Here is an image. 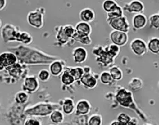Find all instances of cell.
I'll return each instance as SVG.
<instances>
[{
    "instance_id": "obj_1",
    "label": "cell",
    "mask_w": 159,
    "mask_h": 125,
    "mask_svg": "<svg viewBox=\"0 0 159 125\" xmlns=\"http://www.w3.org/2000/svg\"><path fill=\"white\" fill-rule=\"evenodd\" d=\"M94 55L96 56V60L103 67H108L114 63V58L119 56L120 47L110 44L106 47L97 46L93 50Z\"/></svg>"
},
{
    "instance_id": "obj_2",
    "label": "cell",
    "mask_w": 159,
    "mask_h": 125,
    "mask_svg": "<svg viewBox=\"0 0 159 125\" xmlns=\"http://www.w3.org/2000/svg\"><path fill=\"white\" fill-rule=\"evenodd\" d=\"M106 21L110 26L114 29V30L125 33H128L129 31L130 25L128 20L125 16L113 19H106Z\"/></svg>"
},
{
    "instance_id": "obj_3",
    "label": "cell",
    "mask_w": 159,
    "mask_h": 125,
    "mask_svg": "<svg viewBox=\"0 0 159 125\" xmlns=\"http://www.w3.org/2000/svg\"><path fill=\"white\" fill-rule=\"evenodd\" d=\"M54 111L52 106L50 104L41 103L34 106L26 111V114L28 115H35V116H46Z\"/></svg>"
},
{
    "instance_id": "obj_4",
    "label": "cell",
    "mask_w": 159,
    "mask_h": 125,
    "mask_svg": "<svg viewBox=\"0 0 159 125\" xmlns=\"http://www.w3.org/2000/svg\"><path fill=\"white\" fill-rule=\"evenodd\" d=\"M27 20L31 26L37 29L41 28L43 25V12L39 11V9L31 11L28 14Z\"/></svg>"
},
{
    "instance_id": "obj_5",
    "label": "cell",
    "mask_w": 159,
    "mask_h": 125,
    "mask_svg": "<svg viewBox=\"0 0 159 125\" xmlns=\"http://www.w3.org/2000/svg\"><path fill=\"white\" fill-rule=\"evenodd\" d=\"M130 48L132 52L138 56H142L148 52L147 43L141 38H136L130 43Z\"/></svg>"
},
{
    "instance_id": "obj_6",
    "label": "cell",
    "mask_w": 159,
    "mask_h": 125,
    "mask_svg": "<svg viewBox=\"0 0 159 125\" xmlns=\"http://www.w3.org/2000/svg\"><path fill=\"white\" fill-rule=\"evenodd\" d=\"M20 33V32L18 31L14 25L8 24L5 25L3 28L2 34L5 42H8V41H17Z\"/></svg>"
},
{
    "instance_id": "obj_7",
    "label": "cell",
    "mask_w": 159,
    "mask_h": 125,
    "mask_svg": "<svg viewBox=\"0 0 159 125\" xmlns=\"http://www.w3.org/2000/svg\"><path fill=\"white\" fill-rule=\"evenodd\" d=\"M116 100L119 103L125 107H130L133 105V98L131 92L125 89H120L116 96Z\"/></svg>"
},
{
    "instance_id": "obj_8",
    "label": "cell",
    "mask_w": 159,
    "mask_h": 125,
    "mask_svg": "<svg viewBox=\"0 0 159 125\" xmlns=\"http://www.w3.org/2000/svg\"><path fill=\"white\" fill-rule=\"evenodd\" d=\"M110 38L112 44L119 47H123L128 43L129 36L128 33L113 30L110 34Z\"/></svg>"
},
{
    "instance_id": "obj_9",
    "label": "cell",
    "mask_w": 159,
    "mask_h": 125,
    "mask_svg": "<svg viewBox=\"0 0 159 125\" xmlns=\"http://www.w3.org/2000/svg\"><path fill=\"white\" fill-rule=\"evenodd\" d=\"M145 6L141 1L137 0H134V1L129 2L128 4H125L123 10L128 12L129 13H134V14H141V12L144 11Z\"/></svg>"
},
{
    "instance_id": "obj_10",
    "label": "cell",
    "mask_w": 159,
    "mask_h": 125,
    "mask_svg": "<svg viewBox=\"0 0 159 125\" xmlns=\"http://www.w3.org/2000/svg\"><path fill=\"white\" fill-rule=\"evenodd\" d=\"M88 58L87 50L83 47H77L72 51L73 61L77 64H81L85 62Z\"/></svg>"
},
{
    "instance_id": "obj_11",
    "label": "cell",
    "mask_w": 159,
    "mask_h": 125,
    "mask_svg": "<svg viewBox=\"0 0 159 125\" xmlns=\"http://www.w3.org/2000/svg\"><path fill=\"white\" fill-rule=\"evenodd\" d=\"M17 62V58L12 52H4L0 54V63L4 67H10Z\"/></svg>"
},
{
    "instance_id": "obj_12",
    "label": "cell",
    "mask_w": 159,
    "mask_h": 125,
    "mask_svg": "<svg viewBox=\"0 0 159 125\" xmlns=\"http://www.w3.org/2000/svg\"><path fill=\"white\" fill-rule=\"evenodd\" d=\"M22 87H23L24 91L28 92H34L37 90L38 87H39V82L35 77L28 76L25 78Z\"/></svg>"
},
{
    "instance_id": "obj_13",
    "label": "cell",
    "mask_w": 159,
    "mask_h": 125,
    "mask_svg": "<svg viewBox=\"0 0 159 125\" xmlns=\"http://www.w3.org/2000/svg\"><path fill=\"white\" fill-rule=\"evenodd\" d=\"M148 24V19L143 14H136L132 18V25L134 30H141Z\"/></svg>"
},
{
    "instance_id": "obj_14",
    "label": "cell",
    "mask_w": 159,
    "mask_h": 125,
    "mask_svg": "<svg viewBox=\"0 0 159 125\" xmlns=\"http://www.w3.org/2000/svg\"><path fill=\"white\" fill-rule=\"evenodd\" d=\"M96 17L95 12L92 8H85L82 9L79 13V18L82 22L85 23H90L93 22Z\"/></svg>"
},
{
    "instance_id": "obj_15",
    "label": "cell",
    "mask_w": 159,
    "mask_h": 125,
    "mask_svg": "<svg viewBox=\"0 0 159 125\" xmlns=\"http://www.w3.org/2000/svg\"><path fill=\"white\" fill-rule=\"evenodd\" d=\"M75 33L80 36H90L92 33V27L90 24L79 22L75 28Z\"/></svg>"
},
{
    "instance_id": "obj_16",
    "label": "cell",
    "mask_w": 159,
    "mask_h": 125,
    "mask_svg": "<svg viewBox=\"0 0 159 125\" xmlns=\"http://www.w3.org/2000/svg\"><path fill=\"white\" fill-rule=\"evenodd\" d=\"M80 81L86 87L93 89L97 85V80L90 73H85L81 77Z\"/></svg>"
},
{
    "instance_id": "obj_17",
    "label": "cell",
    "mask_w": 159,
    "mask_h": 125,
    "mask_svg": "<svg viewBox=\"0 0 159 125\" xmlns=\"http://www.w3.org/2000/svg\"><path fill=\"white\" fill-rule=\"evenodd\" d=\"M50 73L54 76H58L61 75L64 71V68H63V65L60 60H54L53 62L50 63Z\"/></svg>"
},
{
    "instance_id": "obj_18",
    "label": "cell",
    "mask_w": 159,
    "mask_h": 125,
    "mask_svg": "<svg viewBox=\"0 0 159 125\" xmlns=\"http://www.w3.org/2000/svg\"><path fill=\"white\" fill-rule=\"evenodd\" d=\"M76 109H77V114L85 115L88 114L89 112H90V105L87 100H81L77 102Z\"/></svg>"
},
{
    "instance_id": "obj_19",
    "label": "cell",
    "mask_w": 159,
    "mask_h": 125,
    "mask_svg": "<svg viewBox=\"0 0 159 125\" xmlns=\"http://www.w3.org/2000/svg\"><path fill=\"white\" fill-rule=\"evenodd\" d=\"M148 50L154 54L159 53V39L158 37H152L147 43Z\"/></svg>"
},
{
    "instance_id": "obj_20",
    "label": "cell",
    "mask_w": 159,
    "mask_h": 125,
    "mask_svg": "<svg viewBox=\"0 0 159 125\" xmlns=\"http://www.w3.org/2000/svg\"><path fill=\"white\" fill-rule=\"evenodd\" d=\"M68 70L70 74L72 76L73 78L75 79V81H79L81 78V77L84 74V68L81 67H71V68H68Z\"/></svg>"
},
{
    "instance_id": "obj_21",
    "label": "cell",
    "mask_w": 159,
    "mask_h": 125,
    "mask_svg": "<svg viewBox=\"0 0 159 125\" xmlns=\"http://www.w3.org/2000/svg\"><path fill=\"white\" fill-rule=\"evenodd\" d=\"M109 72L114 81H120L123 77V74L122 70L117 66L111 67Z\"/></svg>"
},
{
    "instance_id": "obj_22",
    "label": "cell",
    "mask_w": 159,
    "mask_h": 125,
    "mask_svg": "<svg viewBox=\"0 0 159 125\" xmlns=\"http://www.w3.org/2000/svg\"><path fill=\"white\" fill-rule=\"evenodd\" d=\"M62 109H63V111L64 112V114L67 115L71 114L72 112L74 111V109H75L74 102L70 98L65 99V100L63 102V104L62 106Z\"/></svg>"
},
{
    "instance_id": "obj_23",
    "label": "cell",
    "mask_w": 159,
    "mask_h": 125,
    "mask_svg": "<svg viewBox=\"0 0 159 125\" xmlns=\"http://www.w3.org/2000/svg\"><path fill=\"white\" fill-rule=\"evenodd\" d=\"M118 4L114 0H106L103 2V9L107 13H110L118 7Z\"/></svg>"
},
{
    "instance_id": "obj_24",
    "label": "cell",
    "mask_w": 159,
    "mask_h": 125,
    "mask_svg": "<svg viewBox=\"0 0 159 125\" xmlns=\"http://www.w3.org/2000/svg\"><path fill=\"white\" fill-rule=\"evenodd\" d=\"M61 81L63 85H70L75 82V79L68 69H66L61 74Z\"/></svg>"
},
{
    "instance_id": "obj_25",
    "label": "cell",
    "mask_w": 159,
    "mask_h": 125,
    "mask_svg": "<svg viewBox=\"0 0 159 125\" xmlns=\"http://www.w3.org/2000/svg\"><path fill=\"white\" fill-rule=\"evenodd\" d=\"M50 120L55 124H59L63 120V114L59 111H53L50 114Z\"/></svg>"
},
{
    "instance_id": "obj_26",
    "label": "cell",
    "mask_w": 159,
    "mask_h": 125,
    "mask_svg": "<svg viewBox=\"0 0 159 125\" xmlns=\"http://www.w3.org/2000/svg\"><path fill=\"white\" fill-rule=\"evenodd\" d=\"M17 41L24 44H30L33 42V38L26 32H20Z\"/></svg>"
},
{
    "instance_id": "obj_27",
    "label": "cell",
    "mask_w": 159,
    "mask_h": 125,
    "mask_svg": "<svg viewBox=\"0 0 159 125\" xmlns=\"http://www.w3.org/2000/svg\"><path fill=\"white\" fill-rule=\"evenodd\" d=\"M100 81L103 85H110L114 82V80L111 76L109 72H103L101 74Z\"/></svg>"
},
{
    "instance_id": "obj_28",
    "label": "cell",
    "mask_w": 159,
    "mask_h": 125,
    "mask_svg": "<svg viewBox=\"0 0 159 125\" xmlns=\"http://www.w3.org/2000/svg\"><path fill=\"white\" fill-rule=\"evenodd\" d=\"M72 38H74L75 40L79 41V42H80L81 44L85 45V46L91 45L92 42H93L90 36H80V35L77 34L76 33H75Z\"/></svg>"
},
{
    "instance_id": "obj_29",
    "label": "cell",
    "mask_w": 159,
    "mask_h": 125,
    "mask_svg": "<svg viewBox=\"0 0 159 125\" xmlns=\"http://www.w3.org/2000/svg\"><path fill=\"white\" fill-rule=\"evenodd\" d=\"M149 21L150 27L154 29L159 28V14L154 13L149 17Z\"/></svg>"
},
{
    "instance_id": "obj_30",
    "label": "cell",
    "mask_w": 159,
    "mask_h": 125,
    "mask_svg": "<svg viewBox=\"0 0 159 125\" xmlns=\"http://www.w3.org/2000/svg\"><path fill=\"white\" fill-rule=\"evenodd\" d=\"M107 19H113V18H117L123 16V10L119 5L115 10H114L110 13H107Z\"/></svg>"
},
{
    "instance_id": "obj_31",
    "label": "cell",
    "mask_w": 159,
    "mask_h": 125,
    "mask_svg": "<svg viewBox=\"0 0 159 125\" xmlns=\"http://www.w3.org/2000/svg\"><path fill=\"white\" fill-rule=\"evenodd\" d=\"M62 30L63 34L68 38H72L75 33V29L71 25H66L62 26Z\"/></svg>"
},
{
    "instance_id": "obj_32",
    "label": "cell",
    "mask_w": 159,
    "mask_h": 125,
    "mask_svg": "<svg viewBox=\"0 0 159 125\" xmlns=\"http://www.w3.org/2000/svg\"><path fill=\"white\" fill-rule=\"evenodd\" d=\"M28 99V96L25 92H18L15 96V101L19 104H24Z\"/></svg>"
},
{
    "instance_id": "obj_33",
    "label": "cell",
    "mask_w": 159,
    "mask_h": 125,
    "mask_svg": "<svg viewBox=\"0 0 159 125\" xmlns=\"http://www.w3.org/2000/svg\"><path fill=\"white\" fill-rule=\"evenodd\" d=\"M50 77V73L47 69H41L38 73V78L41 82H46Z\"/></svg>"
},
{
    "instance_id": "obj_34",
    "label": "cell",
    "mask_w": 159,
    "mask_h": 125,
    "mask_svg": "<svg viewBox=\"0 0 159 125\" xmlns=\"http://www.w3.org/2000/svg\"><path fill=\"white\" fill-rule=\"evenodd\" d=\"M143 83L141 80H140L139 78H132L131 80V81L129 83V86L131 87L134 90H138V89H141L142 87Z\"/></svg>"
},
{
    "instance_id": "obj_35",
    "label": "cell",
    "mask_w": 159,
    "mask_h": 125,
    "mask_svg": "<svg viewBox=\"0 0 159 125\" xmlns=\"http://www.w3.org/2000/svg\"><path fill=\"white\" fill-rule=\"evenodd\" d=\"M89 125H101L102 118L99 115H93L88 122Z\"/></svg>"
},
{
    "instance_id": "obj_36",
    "label": "cell",
    "mask_w": 159,
    "mask_h": 125,
    "mask_svg": "<svg viewBox=\"0 0 159 125\" xmlns=\"http://www.w3.org/2000/svg\"><path fill=\"white\" fill-rule=\"evenodd\" d=\"M132 118H130L128 115H127L124 113H121L119 115L118 118H117V121L122 124L123 125H126L131 120Z\"/></svg>"
},
{
    "instance_id": "obj_37",
    "label": "cell",
    "mask_w": 159,
    "mask_h": 125,
    "mask_svg": "<svg viewBox=\"0 0 159 125\" xmlns=\"http://www.w3.org/2000/svg\"><path fill=\"white\" fill-rule=\"evenodd\" d=\"M57 38L60 43H65L66 41H68V38L66 37V35L63 33L62 26L60 27L59 30L58 31V33H57Z\"/></svg>"
},
{
    "instance_id": "obj_38",
    "label": "cell",
    "mask_w": 159,
    "mask_h": 125,
    "mask_svg": "<svg viewBox=\"0 0 159 125\" xmlns=\"http://www.w3.org/2000/svg\"><path fill=\"white\" fill-rule=\"evenodd\" d=\"M25 125H41L40 122L37 120L34 119V118H29V119L26 120Z\"/></svg>"
},
{
    "instance_id": "obj_39",
    "label": "cell",
    "mask_w": 159,
    "mask_h": 125,
    "mask_svg": "<svg viewBox=\"0 0 159 125\" xmlns=\"http://www.w3.org/2000/svg\"><path fill=\"white\" fill-rule=\"evenodd\" d=\"M6 5V0H0V11L4 9Z\"/></svg>"
},
{
    "instance_id": "obj_40",
    "label": "cell",
    "mask_w": 159,
    "mask_h": 125,
    "mask_svg": "<svg viewBox=\"0 0 159 125\" xmlns=\"http://www.w3.org/2000/svg\"><path fill=\"white\" fill-rule=\"evenodd\" d=\"M111 125H123L122 124H120V123H119L118 121H114L113 123L111 124Z\"/></svg>"
},
{
    "instance_id": "obj_41",
    "label": "cell",
    "mask_w": 159,
    "mask_h": 125,
    "mask_svg": "<svg viewBox=\"0 0 159 125\" xmlns=\"http://www.w3.org/2000/svg\"><path fill=\"white\" fill-rule=\"evenodd\" d=\"M5 69V67H4V66L2 65V64H1L0 63V72H2V71H3V70H4Z\"/></svg>"
},
{
    "instance_id": "obj_42",
    "label": "cell",
    "mask_w": 159,
    "mask_h": 125,
    "mask_svg": "<svg viewBox=\"0 0 159 125\" xmlns=\"http://www.w3.org/2000/svg\"><path fill=\"white\" fill-rule=\"evenodd\" d=\"M2 27V21H1V19H0V28Z\"/></svg>"
},
{
    "instance_id": "obj_43",
    "label": "cell",
    "mask_w": 159,
    "mask_h": 125,
    "mask_svg": "<svg viewBox=\"0 0 159 125\" xmlns=\"http://www.w3.org/2000/svg\"><path fill=\"white\" fill-rule=\"evenodd\" d=\"M145 125H151V124H145Z\"/></svg>"
}]
</instances>
